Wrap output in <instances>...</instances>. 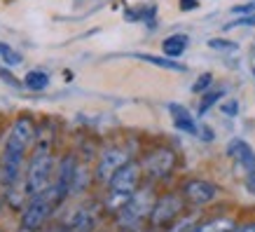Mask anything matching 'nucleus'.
<instances>
[{"mask_svg": "<svg viewBox=\"0 0 255 232\" xmlns=\"http://www.w3.org/2000/svg\"><path fill=\"white\" fill-rule=\"evenodd\" d=\"M23 85L33 89V92H40V89H45L49 85V75H47L45 70H31V73H26L23 77Z\"/></svg>", "mask_w": 255, "mask_h": 232, "instance_id": "16", "label": "nucleus"}, {"mask_svg": "<svg viewBox=\"0 0 255 232\" xmlns=\"http://www.w3.org/2000/svg\"><path fill=\"white\" fill-rule=\"evenodd\" d=\"M19 232H31V230H26V228H23V230H19Z\"/></svg>", "mask_w": 255, "mask_h": 232, "instance_id": "26", "label": "nucleus"}, {"mask_svg": "<svg viewBox=\"0 0 255 232\" xmlns=\"http://www.w3.org/2000/svg\"><path fill=\"white\" fill-rule=\"evenodd\" d=\"M138 59H143V61L152 63V66H159V68H166V70H178V73H183L185 70V66L183 63H178L176 59H171V56H147V54H140Z\"/></svg>", "mask_w": 255, "mask_h": 232, "instance_id": "17", "label": "nucleus"}, {"mask_svg": "<svg viewBox=\"0 0 255 232\" xmlns=\"http://www.w3.org/2000/svg\"><path fill=\"white\" fill-rule=\"evenodd\" d=\"M0 56H2V61L9 63V66H19V63H21V54L14 52V49L9 45H5V42H0Z\"/></svg>", "mask_w": 255, "mask_h": 232, "instance_id": "18", "label": "nucleus"}, {"mask_svg": "<svg viewBox=\"0 0 255 232\" xmlns=\"http://www.w3.org/2000/svg\"><path fill=\"white\" fill-rule=\"evenodd\" d=\"M33 139V124L31 120H16L12 132H9L7 141H5V148H2V164H0V171H2V181L5 186H12L19 176V169H21V160L23 153Z\"/></svg>", "mask_w": 255, "mask_h": 232, "instance_id": "1", "label": "nucleus"}, {"mask_svg": "<svg viewBox=\"0 0 255 232\" xmlns=\"http://www.w3.org/2000/svg\"><path fill=\"white\" fill-rule=\"evenodd\" d=\"M234 221L230 218H216V221H209L204 225H197L192 232H234Z\"/></svg>", "mask_w": 255, "mask_h": 232, "instance_id": "15", "label": "nucleus"}, {"mask_svg": "<svg viewBox=\"0 0 255 232\" xmlns=\"http://www.w3.org/2000/svg\"><path fill=\"white\" fill-rule=\"evenodd\" d=\"M61 197H59V190H56V186H49L47 190H42V193L33 195L31 204L26 207V211H23L21 216V225L26 228V230H38L40 225L45 223L47 218H49V214L61 204Z\"/></svg>", "mask_w": 255, "mask_h": 232, "instance_id": "3", "label": "nucleus"}, {"mask_svg": "<svg viewBox=\"0 0 255 232\" xmlns=\"http://www.w3.org/2000/svg\"><path fill=\"white\" fill-rule=\"evenodd\" d=\"M234 232H255V223H246V225H241V228H237Z\"/></svg>", "mask_w": 255, "mask_h": 232, "instance_id": "25", "label": "nucleus"}, {"mask_svg": "<svg viewBox=\"0 0 255 232\" xmlns=\"http://www.w3.org/2000/svg\"><path fill=\"white\" fill-rule=\"evenodd\" d=\"M0 232H2V230H0Z\"/></svg>", "mask_w": 255, "mask_h": 232, "instance_id": "27", "label": "nucleus"}, {"mask_svg": "<svg viewBox=\"0 0 255 232\" xmlns=\"http://www.w3.org/2000/svg\"><path fill=\"white\" fill-rule=\"evenodd\" d=\"M75 176H78V164H75V155H66L59 164V178H56V190H59V197H66L70 193V188L75 183Z\"/></svg>", "mask_w": 255, "mask_h": 232, "instance_id": "11", "label": "nucleus"}, {"mask_svg": "<svg viewBox=\"0 0 255 232\" xmlns=\"http://www.w3.org/2000/svg\"><path fill=\"white\" fill-rule=\"evenodd\" d=\"M94 228V216L89 211L80 209L78 214H73V218L66 225V232H92Z\"/></svg>", "mask_w": 255, "mask_h": 232, "instance_id": "14", "label": "nucleus"}, {"mask_svg": "<svg viewBox=\"0 0 255 232\" xmlns=\"http://www.w3.org/2000/svg\"><path fill=\"white\" fill-rule=\"evenodd\" d=\"M152 207H155V197L147 188L133 193V197L127 202V207L120 211V225L122 228H136L143 218L152 214Z\"/></svg>", "mask_w": 255, "mask_h": 232, "instance_id": "5", "label": "nucleus"}, {"mask_svg": "<svg viewBox=\"0 0 255 232\" xmlns=\"http://www.w3.org/2000/svg\"><path fill=\"white\" fill-rule=\"evenodd\" d=\"M187 45H190V38L183 35V33H176V35H171V38H166L162 42V52L166 56H171V59H176V56H180L185 52Z\"/></svg>", "mask_w": 255, "mask_h": 232, "instance_id": "13", "label": "nucleus"}, {"mask_svg": "<svg viewBox=\"0 0 255 232\" xmlns=\"http://www.w3.org/2000/svg\"><path fill=\"white\" fill-rule=\"evenodd\" d=\"M176 167V155L169 148H157L143 160V169L147 171L150 178H164L169 176Z\"/></svg>", "mask_w": 255, "mask_h": 232, "instance_id": "7", "label": "nucleus"}, {"mask_svg": "<svg viewBox=\"0 0 255 232\" xmlns=\"http://www.w3.org/2000/svg\"><path fill=\"white\" fill-rule=\"evenodd\" d=\"M209 47H213V49H230V52H234V49H237V42H230V40H209Z\"/></svg>", "mask_w": 255, "mask_h": 232, "instance_id": "20", "label": "nucleus"}, {"mask_svg": "<svg viewBox=\"0 0 255 232\" xmlns=\"http://www.w3.org/2000/svg\"><path fill=\"white\" fill-rule=\"evenodd\" d=\"M183 211V202L178 195H164L159 202H155V207H152V225H164V223H171V221H176V216Z\"/></svg>", "mask_w": 255, "mask_h": 232, "instance_id": "9", "label": "nucleus"}, {"mask_svg": "<svg viewBox=\"0 0 255 232\" xmlns=\"http://www.w3.org/2000/svg\"><path fill=\"white\" fill-rule=\"evenodd\" d=\"M127 162H129L127 150H122V148H108L106 153L101 155L99 167H96V176H99L103 183H108L110 178L115 176Z\"/></svg>", "mask_w": 255, "mask_h": 232, "instance_id": "8", "label": "nucleus"}, {"mask_svg": "<svg viewBox=\"0 0 255 232\" xmlns=\"http://www.w3.org/2000/svg\"><path fill=\"white\" fill-rule=\"evenodd\" d=\"M253 9H255V2H251V5H239V7H234L232 12L239 14V12H253Z\"/></svg>", "mask_w": 255, "mask_h": 232, "instance_id": "23", "label": "nucleus"}, {"mask_svg": "<svg viewBox=\"0 0 255 232\" xmlns=\"http://www.w3.org/2000/svg\"><path fill=\"white\" fill-rule=\"evenodd\" d=\"M52 169H54V160L49 153V146H42L35 150L31 164H28V176H26V188L31 195H38L49 188L52 181Z\"/></svg>", "mask_w": 255, "mask_h": 232, "instance_id": "4", "label": "nucleus"}, {"mask_svg": "<svg viewBox=\"0 0 255 232\" xmlns=\"http://www.w3.org/2000/svg\"><path fill=\"white\" fill-rule=\"evenodd\" d=\"M220 96H223V89H216V92H209V94H206V96H204V99H201V103H199V113H206V110H209L211 106H213V103H216V101L220 99Z\"/></svg>", "mask_w": 255, "mask_h": 232, "instance_id": "19", "label": "nucleus"}, {"mask_svg": "<svg viewBox=\"0 0 255 232\" xmlns=\"http://www.w3.org/2000/svg\"><path fill=\"white\" fill-rule=\"evenodd\" d=\"M197 7V0H180V9H194Z\"/></svg>", "mask_w": 255, "mask_h": 232, "instance_id": "24", "label": "nucleus"}, {"mask_svg": "<svg viewBox=\"0 0 255 232\" xmlns=\"http://www.w3.org/2000/svg\"><path fill=\"white\" fill-rule=\"evenodd\" d=\"M227 155H230L234 162L239 164L241 169L246 171L248 190H253V193H255V153H253V148L248 146L246 141L232 139V141H230V146H227Z\"/></svg>", "mask_w": 255, "mask_h": 232, "instance_id": "6", "label": "nucleus"}, {"mask_svg": "<svg viewBox=\"0 0 255 232\" xmlns=\"http://www.w3.org/2000/svg\"><path fill=\"white\" fill-rule=\"evenodd\" d=\"M169 113L173 117V124H176L180 132H187V134H194V136H199V124L194 122V117L190 115V110H185L183 106H178V103H171L169 106Z\"/></svg>", "mask_w": 255, "mask_h": 232, "instance_id": "12", "label": "nucleus"}, {"mask_svg": "<svg viewBox=\"0 0 255 232\" xmlns=\"http://www.w3.org/2000/svg\"><path fill=\"white\" fill-rule=\"evenodd\" d=\"M138 178H140V169L138 164L127 162L122 169L117 171L115 176L108 181V200H106V207L110 211H122L127 207V202L133 197L136 188H138Z\"/></svg>", "mask_w": 255, "mask_h": 232, "instance_id": "2", "label": "nucleus"}, {"mask_svg": "<svg viewBox=\"0 0 255 232\" xmlns=\"http://www.w3.org/2000/svg\"><path fill=\"white\" fill-rule=\"evenodd\" d=\"M223 113H225V115H237V101L225 103V106H223Z\"/></svg>", "mask_w": 255, "mask_h": 232, "instance_id": "22", "label": "nucleus"}, {"mask_svg": "<svg viewBox=\"0 0 255 232\" xmlns=\"http://www.w3.org/2000/svg\"><path fill=\"white\" fill-rule=\"evenodd\" d=\"M211 80H213V77H211L209 73H204V75H201L199 80L192 85V89H194V92H206V87L211 85Z\"/></svg>", "mask_w": 255, "mask_h": 232, "instance_id": "21", "label": "nucleus"}, {"mask_svg": "<svg viewBox=\"0 0 255 232\" xmlns=\"http://www.w3.org/2000/svg\"><path fill=\"white\" fill-rule=\"evenodd\" d=\"M216 186L213 183H206V181H187L185 186H183V195H185V200L190 204H209L213 197H216Z\"/></svg>", "mask_w": 255, "mask_h": 232, "instance_id": "10", "label": "nucleus"}]
</instances>
